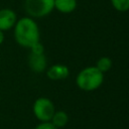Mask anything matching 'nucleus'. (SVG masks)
<instances>
[{
	"label": "nucleus",
	"instance_id": "obj_13",
	"mask_svg": "<svg viewBox=\"0 0 129 129\" xmlns=\"http://www.w3.org/2000/svg\"><path fill=\"white\" fill-rule=\"evenodd\" d=\"M34 129H57L55 126L51 124V122H40Z\"/></svg>",
	"mask_w": 129,
	"mask_h": 129
},
{
	"label": "nucleus",
	"instance_id": "obj_5",
	"mask_svg": "<svg viewBox=\"0 0 129 129\" xmlns=\"http://www.w3.org/2000/svg\"><path fill=\"white\" fill-rule=\"evenodd\" d=\"M17 14L11 8H1L0 9V30L7 31L14 27L17 21Z\"/></svg>",
	"mask_w": 129,
	"mask_h": 129
},
{
	"label": "nucleus",
	"instance_id": "obj_3",
	"mask_svg": "<svg viewBox=\"0 0 129 129\" xmlns=\"http://www.w3.org/2000/svg\"><path fill=\"white\" fill-rule=\"evenodd\" d=\"M54 9V0H24V10L27 16L43 18Z\"/></svg>",
	"mask_w": 129,
	"mask_h": 129
},
{
	"label": "nucleus",
	"instance_id": "obj_7",
	"mask_svg": "<svg viewBox=\"0 0 129 129\" xmlns=\"http://www.w3.org/2000/svg\"><path fill=\"white\" fill-rule=\"evenodd\" d=\"M28 67L32 72H34L36 74L43 73L47 68V60H46V57H45L44 53L43 54L29 53Z\"/></svg>",
	"mask_w": 129,
	"mask_h": 129
},
{
	"label": "nucleus",
	"instance_id": "obj_6",
	"mask_svg": "<svg viewBox=\"0 0 129 129\" xmlns=\"http://www.w3.org/2000/svg\"><path fill=\"white\" fill-rule=\"evenodd\" d=\"M70 70L63 63H54L46 69V77L51 81H61L69 77Z\"/></svg>",
	"mask_w": 129,
	"mask_h": 129
},
{
	"label": "nucleus",
	"instance_id": "obj_11",
	"mask_svg": "<svg viewBox=\"0 0 129 129\" xmlns=\"http://www.w3.org/2000/svg\"><path fill=\"white\" fill-rule=\"evenodd\" d=\"M113 8L119 12H126L129 10V0H110Z\"/></svg>",
	"mask_w": 129,
	"mask_h": 129
},
{
	"label": "nucleus",
	"instance_id": "obj_2",
	"mask_svg": "<svg viewBox=\"0 0 129 129\" xmlns=\"http://www.w3.org/2000/svg\"><path fill=\"white\" fill-rule=\"evenodd\" d=\"M103 82L104 74L95 66L83 69L76 77V84L78 88L86 92H92L99 89Z\"/></svg>",
	"mask_w": 129,
	"mask_h": 129
},
{
	"label": "nucleus",
	"instance_id": "obj_14",
	"mask_svg": "<svg viewBox=\"0 0 129 129\" xmlns=\"http://www.w3.org/2000/svg\"><path fill=\"white\" fill-rule=\"evenodd\" d=\"M4 39H5V34H4V31L0 30V44H2L4 42Z\"/></svg>",
	"mask_w": 129,
	"mask_h": 129
},
{
	"label": "nucleus",
	"instance_id": "obj_12",
	"mask_svg": "<svg viewBox=\"0 0 129 129\" xmlns=\"http://www.w3.org/2000/svg\"><path fill=\"white\" fill-rule=\"evenodd\" d=\"M29 49H30V53H33V54H43L44 53V46L40 41H37L34 44H32L29 47Z\"/></svg>",
	"mask_w": 129,
	"mask_h": 129
},
{
	"label": "nucleus",
	"instance_id": "obj_1",
	"mask_svg": "<svg viewBox=\"0 0 129 129\" xmlns=\"http://www.w3.org/2000/svg\"><path fill=\"white\" fill-rule=\"evenodd\" d=\"M13 35L17 44L29 48L32 44L40 41V30L35 19L23 16L17 19L13 27Z\"/></svg>",
	"mask_w": 129,
	"mask_h": 129
},
{
	"label": "nucleus",
	"instance_id": "obj_8",
	"mask_svg": "<svg viewBox=\"0 0 129 129\" xmlns=\"http://www.w3.org/2000/svg\"><path fill=\"white\" fill-rule=\"evenodd\" d=\"M77 0H54V9L63 14L72 13L77 8Z\"/></svg>",
	"mask_w": 129,
	"mask_h": 129
},
{
	"label": "nucleus",
	"instance_id": "obj_10",
	"mask_svg": "<svg viewBox=\"0 0 129 129\" xmlns=\"http://www.w3.org/2000/svg\"><path fill=\"white\" fill-rule=\"evenodd\" d=\"M112 66H113V61H112V59L110 57H108V56H101L97 60L95 67L99 71H101L103 74H105L106 72H108V71L111 70Z\"/></svg>",
	"mask_w": 129,
	"mask_h": 129
},
{
	"label": "nucleus",
	"instance_id": "obj_4",
	"mask_svg": "<svg viewBox=\"0 0 129 129\" xmlns=\"http://www.w3.org/2000/svg\"><path fill=\"white\" fill-rule=\"evenodd\" d=\"M32 112L38 121L50 122L55 112V107L50 99L46 97H39L33 102Z\"/></svg>",
	"mask_w": 129,
	"mask_h": 129
},
{
	"label": "nucleus",
	"instance_id": "obj_9",
	"mask_svg": "<svg viewBox=\"0 0 129 129\" xmlns=\"http://www.w3.org/2000/svg\"><path fill=\"white\" fill-rule=\"evenodd\" d=\"M69 121V116L64 111H55L50 122L56 128H62L67 125Z\"/></svg>",
	"mask_w": 129,
	"mask_h": 129
}]
</instances>
